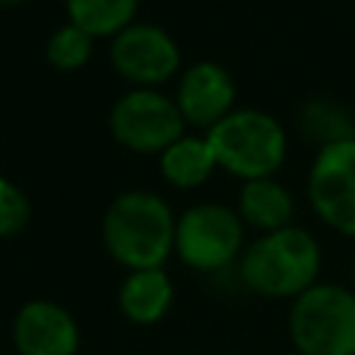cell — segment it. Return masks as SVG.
<instances>
[{
  "label": "cell",
  "mask_w": 355,
  "mask_h": 355,
  "mask_svg": "<svg viewBox=\"0 0 355 355\" xmlns=\"http://www.w3.org/2000/svg\"><path fill=\"white\" fill-rule=\"evenodd\" d=\"M92 44H94V39H92L86 31H80V28L72 25V22H67V25H61V28L47 39L44 55H47V61H50L55 69L72 72V69H80V67L89 61Z\"/></svg>",
  "instance_id": "16"
},
{
  "label": "cell",
  "mask_w": 355,
  "mask_h": 355,
  "mask_svg": "<svg viewBox=\"0 0 355 355\" xmlns=\"http://www.w3.org/2000/svg\"><path fill=\"white\" fill-rule=\"evenodd\" d=\"M175 225L178 219L164 197L133 189L108 205L103 216V241L108 255L130 272L161 269L175 250Z\"/></svg>",
  "instance_id": "1"
},
{
  "label": "cell",
  "mask_w": 355,
  "mask_h": 355,
  "mask_svg": "<svg viewBox=\"0 0 355 355\" xmlns=\"http://www.w3.org/2000/svg\"><path fill=\"white\" fill-rule=\"evenodd\" d=\"M19 3H25V0H0V8H14Z\"/></svg>",
  "instance_id": "18"
},
{
  "label": "cell",
  "mask_w": 355,
  "mask_h": 355,
  "mask_svg": "<svg viewBox=\"0 0 355 355\" xmlns=\"http://www.w3.org/2000/svg\"><path fill=\"white\" fill-rule=\"evenodd\" d=\"M288 333L300 355H355V291L313 283L294 300Z\"/></svg>",
  "instance_id": "4"
},
{
  "label": "cell",
  "mask_w": 355,
  "mask_h": 355,
  "mask_svg": "<svg viewBox=\"0 0 355 355\" xmlns=\"http://www.w3.org/2000/svg\"><path fill=\"white\" fill-rule=\"evenodd\" d=\"M216 169L214 150L208 139L200 136H180L175 144H169L161 153V175L166 183L178 189H194L202 186Z\"/></svg>",
  "instance_id": "13"
},
{
  "label": "cell",
  "mask_w": 355,
  "mask_h": 355,
  "mask_svg": "<svg viewBox=\"0 0 355 355\" xmlns=\"http://www.w3.org/2000/svg\"><path fill=\"white\" fill-rule=\"evenodd\" d=\"M205 139L214 150L216 166L244 180L272 178L286 158V130L275 116L258 108L230 111Z\"/></svg>",
  "instance_id": "3"
},
{
  "label": "cell",
  "mask_w": 355,
  "mask_h": 355,
  "mask_svg": "<svg viewBox=\"0 0 355 355\" xmlns=\"http://www.w3.org/2000/svg\"><path fill=\"white\" fill-rule=\"evenodd\" d=\"M300 125L305 136L319 147L341 139H355V119L330 100H311L300 114Z\"/></svg>",
  "instance_id": "15"
},
{
  "label": "cell",
  "mask_w": 355,
  "mask_h": 355,
  "mask_svg": "<svg viewBox=\"0 0 355 355\" xmlns=\"http://www.w3.org/2000/svg\"><path fill=\"white\" fill-rule=\"evenodd\" d=\"M352 291H355V261H352Z\"/></svg>",
  "instance_id": "19"
},
{
  "label": "cell",
  "mask_w": 355,
  "mask_h": 355,
  "mask_svg": "<svg viewBox=\"0 0 355 355\" xmlns=\"http://www.w3.org/2000/svg\"><path fill=\"white\" fill-rule=\"evenodd\" d=\"M139 0H67V17L92 39L116 36L133 25Z\"/></svg>",
  "instance_id": "14"
},
{
  "label": "cell",
  "mask_w": 355,
  "mask_h": 355,
  "mask_svg": "<svg viewBox=\"0 0 355 355\" xmlns=\"http://www.w3.org/2000/svg\"><path fill=\"white\" fill-rule=\"evenodd\" d=\"M322 269V247L305 227H280L258 236L239 261L241 283L261 297H300Z\"/></svg>",
  "instance_id": "2"
},
{
  "label": "cell",
  "mask_w": 355,
  "mask_h": 355,
  "mask_svg": "<svg viewBox=\"0 0 355 355\" xmlns=\"http://www.w3.org/2000/svg\"><path fill=\"white\" fill-rule=\"evenodd\" d=\"M297 355H300V352H297Z\"/></svg>",
  "instance_id": "20"
},
{
  "label": "cell",
  "mask_w": 355,
  "mask_h": 355,
  "mask_svg": "<svg viewBox=\"0 0 355 355\" xmlns=\"http://www.w3.org/2000/svg\"><path fill=\"white\" fill-rule=\"evenodd\" d=\"M172 305V283L161 269H136L119 286V308L136 324H155Z\"/></svg>",
  "instance_id": "11"
},
{
  "label": "cell",
  "mask_w": 355,
  "mask_h": 355,
  "mask_svg": "<svg viewBox=\"0 0 355 355\" xmlns=\"http://www.w3.org/2000/svg\"><path fill=\"white\" fill-rule=\"evenodd\" d=\"M31 222V202L25 191L0 175V239H11Z\"/></svg>",
  "instance_id": "17"
},
{
  "label": "cell",
  "mask_w": 355,
  "mask_h": 355,
  "mask_svg": "<svg viewBox=\"0 0 355 355\" xmlns=\"http://www.w3.org/2000/svg\"><path fill=\"white\" fill-rule=\"evenodd\" d=\"M111 64L136 89H153L178 72L180 50L158 25H128L111 42Z\"/></svg>",
  "instance_id": "8"
},
{
  "label": "cell",
  "mask_w": 355,
  "mask_h": 355,
  "mask_svg": "<svg viewBox=\"0 0 355 355\" xmlns=\"http://www.w3.org/2000/svg\"><path fill=\"white\" fill-rule=\"evenodd\" d=\"M236 86L225 67L214 61H197L180 75L178 83V108L183 119L194 128L211 130L216 122H222L233 111Z\"/></svg>",
  "instance_id": "10"
},
{
  "label": "cell",
  "mask_w": 355,
  "mask_h": 355,
  "mask_svg": "<svg viewBox=\"0 0 355 355\" xmlns=\"http://www.w3.org/2000/svg\"><path fill=\"white\" fill-rule=\"evenodd\" d=\"M308 200L327 227L355 239V139L319 147L308 172Z\"/></svg>",
  "instance_id": "7"
},
{
  "label": "cell",
  "mask_w": 355,
  "mask_h": 355,
  "mask_svg": "<svg viewBox=\"0 0 355 355\" xmlns=\"http://www.w3.org/2000/svg\"><path fill=\"white\" fill-rule=\"evenodd\" d=\"M239 216L263 230H280L291 225L294 216V200L283 183L275 178H258V180H244L241 194H239Z\"/></svg>",
  "instance_id": "12"
},
{
  "label": "cell",
  "mask_w": 355,
  "mask_h": 355,
  "mask_svg": "<svg viewBox=\"0 0 355 355\" xmlns=\"http://www.w3.org/2000/svg\"><path fill=\"white\" fill-rule=\"evenodd\" d=\"M11 338L19 355H75L80 347L72 313L50 300L25 302L14 316Z\"/></svg>",
  "instance_id": "9"
},
{
  "label": "cell",
  "mask_w": 355,
  "mask_h": 355,
  "mask_svg": "<svg viewBox=\"0 0 355 355\" xmlns=\"http://www.w3.org/2000/svg\"><path fill=\"white\" fill-rule=\"evenodd\" d=\"M244 241L239 211L219 202L191 205L175 225V252L197 272H216L227 266Z\"/></svg>",
  "instance_id": "5"
},
{
  "label": "cell",
  "mask_w": 355,
  "mask_h": 355,
  "mask_svg": "<svg viewBox=\"0 0 355 355\" xmlns=\"http://www.w3.org/2000/svg\"><path fill=\"white\" fill-rule=\"evenodd\" d=\"M114 139L133 153H164L183 136V114L175 100L155 89H133L111 108Z\"/></svg>",
  "instance_id": "6"
}]
</instances>
